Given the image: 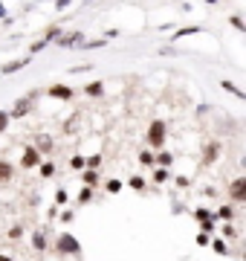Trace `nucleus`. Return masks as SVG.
Masks as SVG:
<instances>
[{
	"mask_svg": "<svg viewBox=\"0 0 246 261\" xmlns=\"http://www.w3.org/2000/svg\"><path fill=\"white\" fill-rule=\"evenodd\" d=\"M107 192H110V195H119V192H122V180H116V177L107 180Z\"/></svg>",
	"mask_w": 246,
	"mask_h": 261,
	"instance_id": "7c9ffc66",
	"label": "nucleus"
},
{
	"mask_svg": "<svg viewBox=\"0 0 246 261\" xmlns=\"http://www.w3.org/2000/svg\"><path fill=\"white\" fill-rule=\"evenodd\" d=\"M223 235H226V238H235V229L229 227V224H223Z\"/></svg>",
	"mask_w": 246,
	"mask_h": 261,
	"instance_id": "ea45409f",
	"label": "nucleus"
},
{
	"mask_svg": "<svg viewBox=\"0 0 246 261\" xmlns=\"http://www.w3.org/2000/svg\"><path fill=\"white\" fill-rule=\"evenodd\" d=\"M41 96V93H38V90H32V93H26V96L21 99V102H18V104H15V107H12V110H9V119H12V122H15V119H21V116H26V113H29L32 107H35V99Z\"/></svg>",
	"mask_w": 246,
	"mask_h": 261,
	"instance_id": "7ed1b4c3",
	"label": "nucleus"
},
{
	"mask_svg": "<svg viewBox=\"0 0 246 261\" xmlns=\"http://www.w3.org/2000/svg\"><path fill=\"white\" fill-rule=\"evenodd\" d=\"M52 3H55V9H58V12H64V9H67L73 0H52Z\"/></svg>",
	"mask_w": 246,
	"mask_h": 261,
	"instance_id": "58836bf2",
	"label": "nucleus"
},
{
	"mask_svg": "<svg viewBox=\"0 0 246 261\" xmlns=\"http://www.w3.org/2000/svg\"><path fill=\"white\" fill-rule=\"evenodd\" d=\"M229 21H232V26H235L238 32H246V24H244V18H241V15H232Z\"/></svg>",
	"mask_w": 246,
	"mask_h": 261,
	"instance_id": "2f4dec72",
	"label": "nucleus"
},
{
	"mask_svg": "<svg viewBox=\"0 0 246 261\" xmlns=\"http://www.w3.org/2000/svg\"><path fill=\"white\" fill-rule=\"evenodd\" d=\"M127 186H130V189H136V192H142V189H145V177H139V174H133V177L127 180Z\"/></svg>",
	"mask_w": 246,
	"mask_h": 261,
	"instance_id": "bb28decb",
	"label": "nucleus"
},
{
	"mask_svg": "<svg viewBox=\"0 0 246 261\" xmlns=\"http://www.w3.org/2000/svg\"><path fill=\"white\" fill-rule=\"evenodd\" d=\"M55 253L58 256H81V241L73 232H61L55 238Z\"/></svg>",
	"mask_w": 246,
	"mask_h": 261,
	"instance_id": "f257e3e1",
	"label": "nucleus"
},
{
	"mask_svg": "<svg viewBox=\"0 0 246 261\" xmlns=\"http://www.w3.org/2000/svg\"><path fill=\"white\" fill-rule=\"evenodd\" d=\"M6 18V6H3V0H0V21Z\"/></svg>",
	"mask_w": 246,
	"mask_h": 261,
	"instance_id": "79ce46f5",
	"label": "nucleus"
},
{
	"mask_svg": "<svg viewBox=\"0 0 246 261\" xmlns=\"http://www.w3.org/2000/svg\"><path fill=\"white\" fill-rule=\"evenodd\" d=\"M41 165V154L35 151V145H24V154H21V168H38Z\"/></svg>",
	"mask_w": 246,
	"mask_h": 261,
	"instance_id": "39448f33",
	"label": "nucleus"
},
{
	"mask_svg": "<svg viewBox=\"0 0 246 261\" xmlns=\"http://www.w3.org/2000/svg\"><path fill=\"white\" fill-rule=\"evenodd\" d=\"M200 232L212 235V232H215V221H203V224H200Z\"/></svg>",
	"mask_w": 246,
	"mask_h": 261,
	"instance_id": "e433bc0d",
	"label": "nucleus"
},
{
	"mask_svg": "<svg viewBox=\"0 0 246 261\" xmlns=\"http://www.w3.org/2000/svg\"><path fill=\"white\" fill-rule=\"evenodd\" d=\"M32 58L29 55H26V58H18V61H6V64L0 67V73H3V76H9V73H18V70H24V67L29 64Z\"/></svg>",
	"mask_w": 246,
	"mask_h": 261,
	"instance_id": "9b49d317",
	"label": "nucleus"
},
{
	"mask_svg": "<svg viewBox=\"0 0 246 261\" xmlns=\"http://www.w3.org/2000/svg\"><path fill=\"white\" fill-rule=\"evenodd\" d=\"M235 215H238V212H235V206H232V203H226V206H220L217 212H212V218H215V221H223V224L235 221Z\"/></svg>",
	"mask_w": 246,
	"mask_h": 261,
	"instance_id": "1a4fd4ad",
	"label": "nucleus"
},
{
	"mask_svg": "<svg viewBox=\"0 0 246 261\" xmlns=\"http://www.w3.org/2000/svg\"><path fill=\"white\" fill-rule=\"evenodd\" d=\"M197 247H209V241H212V235H206V232H197Z\"/></svg>",
	"mask_w": 246,
	"mask_h": 261,
	"instance_id": "473e14b6",
	"label": "nucleus"
},
{
	"mask_svg": "<svg viewBox=\"0 0 246 261\" xmlns=\"http://www.w3.org/2000/svg\"><path fill=\"white\" fill-rule=\"evenodd\" d=\"M98 165H101V154H93V157L84 160V168H96L98 171Z\"/></svg>",
	"mask_w": 246,
	"mask_h": 261,
	"instance_id": "c85d7f7f",
	"label": "nucleus"
},
{
	"mask_svg": "<svg viewBox=\"0 0 246 261\" xmlns=\"http://www.w3.org/2000/svg\"><path fill=\"white\" fill-rule=\"evenodd\" d=\"M229 197L235 203H246V177H235L229 186Z\"/></svg>",
	"mask_w": 246,
	"mask_h": 261,
	"instance_id": "423d86ee",
	"label": "nucleus"
},
{
	"mask_svg": "<svg viewBox=\"0 0 246 261\" xmlns=\"http://www.w3.org/2000/svg\"><path fill=\"white\" fill-rule=\"evenodd\" d=\"M165 180H171V171L168 168H154V183H165Z\"/></svg>",
	"mask_w": 246,
	"mask_h": 261,
	"instance_id": "a878e982",
	"label": "nucleus"
},
{
	"mask_svg": "<svg viewBox=\"0 0 246 261\" xmlns=\"http://www.w3.org/2000/svg\"><path fill=\"white\" fill-rule=\"evenodd\" d=\"M84 96H93V99L104 96V81H90V84L84 87Z\"/></svg>",
	"mask_w": 246,
	"mask_h": 261,
	"instance_id": "dca6fc26",
	"label": "nucleus"
},
{
	"mask_svg": "<svg viewBox=\"0 0 246 261\" xmlns=\"http://www.w3.org/2000/svg\"><path fill=\"white\" fill-rule=\"evenodd\" d=\"M209 247L215 250L217 256H229V244H226L223 238H212V241H209Z\"/></svg>",
	"mask_w": 246,
	"mask_h": 261,
	"instance_id": "f3484780",
	"label": "nucleus"
},
{
	"mask_svg": "<svg viewBox=\"0 0 246 261\" xmlns=\"http://www.w3.org/2000/svg\"><path fill=\"white\" fill-rule=\"evenodd\" d=\"M52 148H55L52 136H49V133H38V139H35V151L44 157V154H52Z\"/></svg>",
	"mask_w": 246,
	"mask_h": 261,
	"instance_id": "6e6552de",
	"label": "nucleus"
},
{
	"mask_svg": "<svg viewBox=\"0 0 246 261\" xmlns=\"http://www.w3.org/2000/svg\"><path fill=\"white\" fill-rule=\"evenodd\" d=\"M87 41V35L81 32V29H73V32H64L61 38H55L52 44L58 47V50H73V47H81Z\"/></svg>",
	"mask_w": 246,
	"mask_h": 261,
	"instance_id": "20e7f679",
	"label": "nucleus"
},
{
	"mask_svg": "<svg viewBox=\"0 0 246 261\" xmlns=\"http://www.w3.org/2000/svg\"><path fill=\"white\" fill-rule=\"evenodd\" d=\"M220 87H223V90H229L232 96H238V99H246V93H244V90H241L238 84H232L229 78H223V81H220Z\"/></svg>",
	"mask_w": 246,
	"mask_h": 261,
	"instance_id": "a211bd4d",
	"label": "nucleus"
},
{
	"mask_svg": "<svg viewBox=\"0 0 246 261\" xmlns=\"http://www.w3.org/2000/svg\"><path fill=\"white\" fill-rule=\"evenodd\" d=\"M58 218H61L64 224H70V221L75 218V212H73V209H64V212H61V215H58Z\"/></svg>",
	"mask_w": 246,
	"mask_h": 261,
	"instance_id": "4c0bfd02",
	"label": "nucleus"
},
{
	"mask_svg": "<svg viewBox=\"0 0 246 261\" xmlns=\"http://www.w3.org/2000/svg\"><path fill=\"white\" fill-rule=\"evenodd\" d=\"M93 186H81V192H78V197H75V200H78V203H81V206H87V203H93Z\"/></svg>",
	"mask_w": 246,
	"mask_h": 261,
	"instance_id": "aec40b11",
	"label": "nucleus"
},
{
	"mask_svg": "<svg viewBox=\"0 0 246 261\" xmlns=\"http://www.w3.org/2000/svg\"><path fill=\"white\" fill-rule=\"evenodd\" d=\"M104 44H107L104 38H96V41H84V44H81V50H98V47H104Z\"/></svg>",
	"mask_w": 246,
	"mask_h": 261,
	"instance_id": "cd10ccee",
	"label": "nucleus"
},
{
	"mask_svg": "<svg viewBox=\"0 0 246 261\" xmlns=\"http://www.w3.org/2000/svg\"><path fill=\"white\" fill-rule=\"evenodd\" d=\"M61 35H64V29L58 26V24H52V26H47V35H44V41H47V44H52V41H55V38H61Z\"/></svg>",
	"mask_w": 246,
	"mask_h": 261,
	"instance_id": "4be33fe9",
	"label": "nucleus"
},
{
	"mask_svg": "<svg viewBox=\"0 0 246 261\" xmlns=\"http://www.w3.org/2000/svg\"><path fill=\"white\" fill-rule=\"evenodd\" d=\"M47 247H49L47 235H44V232H32V250H35V253H44Z\"/></svg>",
	"mask_w": 246,
	"mask_h": 261,
	"instance_id": "4468645a",
	"label": "nucleus"
},
{
	"mask_svg": "<svg viewBox=\"0 0 246 261\" xmlns=\"http://www.w3.org/2000/svg\"><path fill=\"white\" fill-rule=\"evenodd\" d=\"M9 180H15V165L9 160H0V183H9Z\"/></svg>",
	"mask_w": 246,
	"mask_h": 261,
	"instance_id": "ddd939ff",
	"label": "nucleus"
},
{
	"mask_svg": "<svg viewBox=\"0 0 246 261\" xmlns=\"http://www.w3.org/2000/svg\"><path fill=\"white\" fill-rule=\"evenodd\" d=\"M41 50H47V41H44V38H38V41H35V44H29V50H26V55H38V52H41Z\"/></svg>",
	"mask_w": 246,
	"mask_h": 261,
	"instance_id": "393cba45",
	"label": "nucleus"
},
{
	"mask_svg": "<svg viewBox=\"0 0 246 261\" xmlns=\"http://www.w3.org/2000/svg\"><path fill=\"white\" fill-rule=\"evenodd\" d=\"M191 215H194V221H197V224H203V221H215V218H212V212H209L206 206H197Z\"/></svg>",
	"mask_w": 246,
	"mask_h": 261,
	"instance_id": "412c9836",
	"label": "nucleus"
},
{
	"mask_svg": "<svg viewBox=\"0 0 246 261\" xmlns=\"http://www.w3.org/2000/svg\"><path fill=\"white\" fill-rule=\"evenodd\" d=\"M0 261H15V259H9V256H0Z\"/></svg>",
	"mask_w": 246,
	"mask_h": 261,
	"instance_id": "37998d69",
	"label": "nucleus"
},
{
	"mask_svg": "<svg viewBox=\"0 0 246 261\" xmlns=\"http://www.w3.org/2000/svg\"><path fill=\"white\" fill-rule=\"evenodd\" d=\"M47 96H49V99H61V102H70V99L75 96V90H73V87H67V84H52V87H47Z\"/></svg>",
	"mask_w": 246,
	"mask_h": 261,
	"instance_id": "0eeeda50",
	"label": "nucleus"
},
{
	"mask_svg": "<svg viewBox=\"0 0 246 261\" xmlns=\"http://www.w3.org/2000/svg\"><path fill=\"white\" fill-rule=\"evenodd\" d=\"M165 136H168V125L162 119H154L148 125V145H151V151H162L165 148Z\"/></svg>",
	"mask_w": 246,
	"mask_h": 261,
	"instance_id": "f03ea898",
	"label": "nucleus"
},
{
	"mask_svg": "<svg viewBox=\"0 0 246 261\" xmlns=\"http://www.w3.org/2000/svg\"><path fill=\"white\" fill-rule=\"evenodd\" d=\"M67 200H70V195H67L64 189H58V192H55V206H64Z\"/></svg>",
	"mask_w": 246,
	"mask_h": 261,
	"instance_id": "f704fd0d",
	"label": "nucleus"
},
{
	"mask_svg": "<svg viewBox=\"0 0 246 261\" xmlns=\"http://www.w3.org/2000/svg\"><path fill=\"white\" fill-rule=\"evenodd\" d=\"M98 183V171L96 168H81V186H96Z\"/></svg>",
	"mask_w": 246,
	"mask_h": 261,
	"instance_id": "2eb2a0df",
	"label": "nucleus"
},
{
	"mask_svg": "<svg viewBox=\"0 0 246 261\" xmlns=\"http://www.w3.org/2000/svg\"><path fill=\"white\" fill-rule=\"evenodd\" d=\"M197 32H203V26H185V29H177V32L171 35V41L177 44L180 38H185V35H197Z\"/></svg>",
	"mask_w": 246,
	"mask_h": 261,
	"instance_id": "6ab92c4d",
	"label": "nucleus"
},
{
	"mask_svg": "<svg viewBox=\"0 0 246 261\" xmlns=\"http://www.w3.org/2000/svg\"><path fill=\"white\" fill-rule=\"evenodd\" d=\"M217 154H220V142H209L203 151V165H212L217 160Z\"/></svg>",
	"mask_w": 246,
	"mask_h": 261,
	"instance_id": "f8f14e48",
	"label": "nucleus"
},
{
	"mask_svg": "<svg viewBox=\"0 0 246 261\" xmlns=\"http://www.w3.org/2000/svg\"><path fill=\"white\" fill-rule=\"evenodd\" d=\"M139 163L145 165V168H151V165H154V151H151V148L139 151Z\"/></svg>",
	"mask_w": 246,
	"mask_h": 261,
	"instance_id": "b1692460",
	"label": "nucleus"
},
{
	"mask_svg": "<svg viewBox=\"0 0 246 261\" xmlns=\"http://www.w3.org/2000/svg\"><path fill=\"white\" fill-rule=\"evenodd\" d=\"M87 70H93L90 64H78V67H73V73H87Z\"/></svg>",
	"mask_w": 246,
	"mask_h": 261,
	"instance_id": "a19ab883",
	"label": "nucleus"
},
{
	"mask_svg": "<svg viewBox=\"0 0 246 261\" xmlns=\"http://www.w3.org/2000/svg\"><path fill=\"white\" fill-rule=\"evenodd\" d=\"M21 235H24V227H21V224H15V227L9 229V235H6V238H9V241H21Z\"/></svg>",
	"mask_w": 246,
	"mask_h": 261,
	"instance_id": "c756f323",
	"label": "nucleus"
},
{
	"mask_svg": "<svg viewBox=\"0 0 246 261\" xmlns=\"http://www.w3.org/2000/svg\"><path fill=\"white\" fill-rule=\"evenodd\" d=\"M206 3H217V0H206Z\"/></svg>",
	"mask_w": 246,
	"mask_h": 261,
	"instance_id": "c03bdc74",
	"label": "nucleus"
},
{
	"mask_svg": "<svg viewBox=\"0 0 246 261\" xmlns=\"http://www.w3.org/2000/svg\"><path fill=\"white\" fill-rule=\"evenodd\" d=\"M38 168H41V177H44V180L55 177V171H58V168H55V163H41Z\"/></svg>",
	"mask_w": 246,
	"mask_h": 261,
	"instance_id": "5701e85b",
	"label": "nucleus"
},
{
	"mask_svg": "<svg viewBox=\"0 0 246 261\" xmlns=\"http://www.w3.org/2000/svg\"><path fill=\"white\" fill-rule=\"evenodd\" d=\"M70 165H73L75 171H81V168H84V157H81V154H75V157L70 160Z\"/></svg>",
	"mask_w": 246,
	"mask_h": 261,
	"instance_id": "c9c22d12",
	"label": "nucleus"
},
{
	"mask_svg": "<svg viewBox=\"0 0 246 261\" xmlns=\"http://www.w3.org/2000/svg\"><path fill=\"white\" fill-rule=\"evenodd\" d=\"M9 122H12V119H9V110H0V133L9 128Z\"/></svg>",
	"mask_w": 246,
	"mask_h": 261,
	"instance_id": "72a5a7b5",
	"label": "nucleus"
},
{
	"mask_svg": "<svg viewBox=\"0 0 246 261\" xmlns=\"http://www.w3.org/2000/svg\"><path fill=\"white\" fill-rule=\"evenodd\" d=\"M171 163H174V154L171 151H154V168H171Z\"/></svg>",
	"mask_w": 246,
	"mask_h": 261,
	"instance_id": "9d476101",
	"label": "nucleus"
}]
</instances>
